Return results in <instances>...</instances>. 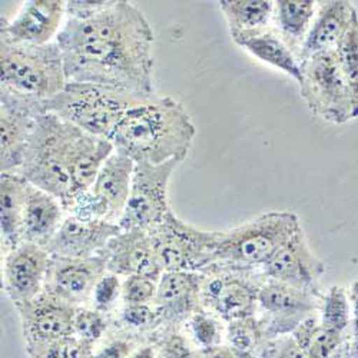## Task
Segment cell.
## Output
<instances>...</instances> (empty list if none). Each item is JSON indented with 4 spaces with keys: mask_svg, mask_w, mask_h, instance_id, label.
<instances>
[{
    "mask_svg": "<svg viewBox=\"0 0 358 358\" xmlns=\"http://www.w3.org/2000/svg\"><path fill=\"white\" fill-rule=\"evenodd\" d=\"M56 43L68 82L113 86L154 96V43L151 23L127 0H72Z\"/></svg>",
    "mask_w": 358,
    "mask_h": 358,
    "instance_id": "obj_1",
    "label": "cell"
},
{
    "mask_svg": "<svg viewBox=\"0 0 358 358\" xmlns=\"http://www.w3.org/2000/svg\"><path fill=\"white\" fill-rule=\"evenodd\" d=\"M221 234L199 229L171 211L149 235L164 273H203L214 264Z\"/></svg>",
    "mask_w": 358,
    "mask_h": 358,
    "instance_id": "obj_8",
    "label": "cell"
},
{
    "mask_svg": "<svg viewBox=\"0 0 358 358\" xmlns=\"http://www.w3.org/2000/svg\"><path fill=\"white\" fill-rule=\"evenodd\" d=\"M322 294L264 278L258 291V311L266 340L294 333L307 317L320 311Z\"/></svg>",
    "mask_w": 358,
    "mask_h": 358,
    "instance_id": "obj_11",
    "label": "cell"
},
{
    "mask_svg": "<svg viewBox=\"0 0 358 358\" xmlns=\"http://www.w3.org/2000/svg\"><path fill=\"white\" fill-rule=\"evenodd\" d=\"M105 273L106 265L101 255L92 258L52 255L45 291L80 307V304L92 300L95 285Z\"/></svg>",
    "mask_w": 358,
    "mask_h": 358,
    "instance_id": "obj_17",
    "label": "cell"
},
{
    "mask_svg": "<svg viewBox=\"0 0 358 358\" xmlns=\"http://www.w3.org/2000/svg\"><path fill=\"white\" fill-rule=\"evenodd\" d=\"M232 41L238 46L244 48L254 57L259 59L261 62L280 69L300 85L303 78L300 57L294 53V50L278 34L266 27L262 31L232 36Z\"/></svg>",
    "mask_w": 358,
    "mask_h": 358,
    "instance_id": "obj_25",
    "label": "cell"
},
{
    "mask_svg": "<svg viewBox=\"0 0 358 358\" xmlns=\"http://www.w3.org/2000/svg\"><path fill=\"white\" fill-rule=\"evenodd\" d=\"M119 298H122L121 277L106 271L95 285L92 294V306L95 310L108 314L116 307Z\"/></svg>",
    "mask_w": 358,
    "mask_h": 358,
    "instance_id": "obj_37",
    "label": "cell"
},
{
    "mask_svg": "<svg viewBox=\"0 0 358 358\" xmlns=\"http://www.w3.org/2000/svg\"><path fill=\"white\" fill-rule=\"evenodd\" d=\"M121 227L109 221H83L73 215H66L61 228L48 244L50 255L69 258L98 257Z\"/></svg>",
    "mask_w": 358,
    "mask_h": 358,
    "instance_id": "obj_21",
    "label": "cell"
},
{
    "mask_svg": "<svg viewBox=\"0 0 358 358\" xmlns=\"http://www.w3.org/2000/svg\"><path fill=\"white\" fill-rule=\"evenodd\" d=\"M350 300L352 308V318L344 358H358V281L352 282L350 288Z\"/></svg>",
    "mask_w": 358,
    "mask_h": 358,
    "instance_id": "obj_41",
    "label": "cell"
},
{
    "mask_svg": "<svg viewBox=\"0 0 358 358\" xmlns=\"http://www.w3.org/2000/svg\"><path fill=\"white\" fill-rule=\"evenodd\" d=\"M334 52L350 87L355 117H358V10Z\"/></svg>",
    "mask_w": 358,
    "mask_h": 358,
    "instance_id": "obj_31",
    "label": "cell"
},
{
    "mask_svg": "<svg viewBox=\"0 0 358 358\" xmlns=\"http://www.w3.org/2000/svg\"><path fill=\"white\" fill-rule=\"evenodd\" d=\"M203 273H164L154 306L161 318V330H181L194 313L201 308Z\"/></svg>",
    "mask_w": 358,
    "mask_h": 358,
    "instance_id": "obj_20",
    "label": "cell"
},
{
    "mask_svg": "<svg viewBox=\"0 0 358 358\" xmlns=\"http://www.w3.org/2000/svg\"><path fill=\"white\" fill-rule=\"evenodd\" d=\"M46 113L45 102L31 101L0 91V141L2 173H19L29 142L41 115Z\"/></svg>",
    "mask_w": 358,
    "mask_h": 358,
    "instance_id": "obj_14",
    "label": "cell"
},
{
    "mask_svg": "<svg viewBox=\"0 0 358 358\" xmlns=\"http://www.w3.org/2000/svg\"><path fill=\"white\" fill-rule=\"evenodd\" d=\"M307 347L294 334L265 340L255 352L257 358H307Z\"/></svg>",
    "mask_w": 358,
    "mask_h": 358,
    "instance_id": "obj_36",
    "label": "cell"
},
{
    "mask_svg": "<svg viewBox=\"0 0 358 358\" xmlns=\"http://www.w3.org/2000/svg\"><path fill=\"white\" fill-rule=\"evenodd\" d=\"M318 2L314 0H278L274 8V17L278 35L300 57L303 43L317 15Z\"/></svg>",
    "mask_w": 358,
    "mask_h": 358,
    "instance_id": "obj_26",
    "label": "cell"
},
{
    "mask_svg": "<svg viewBox=\"0 0 358 358\" xmlns=\"http://www.w3.org/2000/svg\"><path fill=\"white\" fill-rule=\"evenodd\" d=\"M66 20L64 0L23 2L12 20L2 17L0 39L19 45L42 46L56 42Z\"/></svg>",
    "mask_w": 358,
    "mask_h": 358,
    "instance_id": "obj_16",
    "label": "cell"
},
{
    "mask_svg": "<svg viewBox=\"0 0 358 358\" xmlns=\"http://www.w3.org/2000/svg\"><path fill=\"white\" fill-rule=\"evenodd\" d=\"M225 340L235 354H252L266 340L261 318L257 315L231 321L225 328Z\"/></svg>",
    "mask_w": 358,
    "mask_h": 358,
    "instance_id": "obj_30",
    "label": "cell"
},
{
    "mask_svg": "<svg viewBox=\"0 0 358 358\" xmlns=\"http://www.w3.org/2000/svg\"><path fill=\"white\" fill-rule=\"evenodd\" d=\"M15 308L20 318L22 337L29 357L73 336V318L78 307L46 291L35 300Z\"/></svg>",
    "mask_w": 358,
    "mask_h": 358,
    "instance_id": "obj_13",
    "label": "cell"
},
{
    "mask_svg": "<svg viewBox=\"0 0 358 358\" xmlns=\"http://www.w3.org/2000/svg\"><path fill=\"white\" fill-rule=\"evenodd\" d=\"M185 325L192 344L201 352H211L222 347L225 328L221 324V320L210 311L201 307L196 313L191 315Z\"/></svg>",
    "mask_w": 358,
    "mask_h": 358,
    "instance_id": "obj_29",
    "label": "cell"
},
{
    "mask_svg": "<svg viewBox=\"0 0 358 358\" xmlns=\"http://www.w3.org/2000/svg\"><path fill=\"white\" fill-rule=\"evenodd\" d=\"M29 188L31 184L20 173L0 176V231L5 254L22 244V222Z\"/></svg>",
    "mask_w": 358,
    "mask_h": 358,
    "instance_id": "obj_24",
    "label": "cell"
},
{
    "mask_svg": "<svg viewBox=\"0 0 358 358\" xmlns=\"http://www.w3.org/2000/svg\"><path fill=\"white\" fill-rule=\"evenodd\" d=\"M115 324H119L125 334L151 336L149 340H152L162 327L159 314L151 304H124Z\"/></svg>",
    "mask_w": 358,
    "mask_h": 358,
    "instance_id": "obj_32",
    "label": "cell"
},
{
    "mask_svg": "<svg viewBox=\"0 0 358 358\" xmlns=\"http://www.w3.org/2000/svg\"><path fill=\"white\" fill-rule=\"evenodd\" d=\"M203 358H238V357L229 347H220L215 351L205 352Z\"/></svg>",
    "mask_w": 358,
    "mask_h": 358,
    "instance_id": "obj_43",
    "label": "cell"
},
{
    "mask_svg": "<svg viewBox=\"0 0 358 358\" xmlns=\"http://www.w3.org/2000/svg\"><path fill=\"white\" fill-rule=\"evenodd\" d=\"M155 347L157 358H203L201 352L179 330L158 331L151 343Z\"/></svg>",
    "mask_w": 358,
    "mask_h": 358,
    "instance_id": "obj_33",
    "label": "cell"
},
{
    "mask_svg": "<svg viewBox=\"0 0 358 358\" xmlns=\"http://www.w3.org/2000/svg\"><path fill=\"white\" fill-rule=\"evenodd\" d=\"M301 98L325 122L344 125L355 119L350 87L336 52H322L301 61Z\"/></svg>",
    "mask_w": 358,
    "mask_h": 358,
    "instance_id": "obj_7",
    "label": "cell"
},
{
    "mask_svg": "<svg viewBox=\"0 0 358 358\" xmlns=\"http://www.w3.org/2000/svg\"><path fill=\"white\" fill-rule=\"evenodd\" d=\"M2 89L31 101L46 102L68 85L62 52L57 43L19 45L0 39Z\"/></svg>",
    "mask_w": 358,
    "mask_h": 358,
    "instance_id": "obj_6",
    "label": "cell"
},
{
    "mask_svg": "<svg viewBox=\"0 0 358 358\" xmlns=\"http://www.w3.org/2000/svg\"><path fill=\"white\" fill-rule=\"evenodd\" d=\"M109 324L110 321L105 313L95 308L78 307L73 318V336L96 345L105 337Z\"/></svg>",
    "mask_w": 358,
    "mask_h": 358,
    "instance_id": "obj_34",
    "label": "cell"
},
{
    "mask_svg": "<svg viewBox=\"0 0 358 358\" xmlns=\"http://www.w3.org/2000/svg\"><path fill=\"white\" fill-rule=\"evenodd\" d=\"M324 273L325 265L310 248L303 228L259 271L266 280L281 281L311 292H321L318 281Z\"/></svg>",
    "mask_w": 358,
    "mask_h": 358,
    "instance_id": "obj_18",
    "label": "cell"
},
{
    "mask_svg": "<svg viewBox=\"0 0 358 358\" xmlns=\"http://www.w3.org/2000/svg\"><path fill=\"white\" fill-rule=\"evenodd\" d=\"M134 171L135 162L115 151L101 168L92 188L80 196L76 208L79 217L117 224L129 198Z\"/></svg>",
    "mask_w": 358,
    "mask_h": 358,
    "instance_id": "obj_12",
    "label": "cell"
},
{
    "mask_svg": "<svg viewBox=\"0 0 358 358\" xmlns=\"http://www.w3.org/2000/svg\"><path fill=\"white\" fill-rule=\"evenodd\" d=\"M355 13L357 8L352 2H318L317 15L300 52V61L315 53L334 52L347 34Z\"/></svg>",
    "mask_w": 358,
    "mask_h": 358,
    "instance_id": "obj_22",
    "label": "cell"
},
{
    "mask_svg": "<svg viewBox=\"0 0 358 358\" xmlns=\"http://www.w3.org/2000/svg\"><path fill=\"white\" fill-rule=\"evenodd\" d=\"M238 358H257L255 355L252 354H235Z\"/></svg>",
    "mask_w": 358,
    "mask_h": 358,
    "instance_id": "obj_44",
    "label": "cell"
},
{
    "mask_svg": "<svg viewBox=\"0 0 358 358\" xmlns=\"http://www.w3.org/2000/svg\"><path fill=\"white\" fill-rule=\"evenodd\" d=\"M139 344L129 336H119L108 340L99 350H95L94 358H129Z\"/></svg>",
    "mask_w": 358,
    "mask_h": 358,
    "instance_id": "obj_40",
    "label": "cell"
},
{
    "mask_svg": "<svg viewBox=\"0 0 358 358\" xmlns=\"http://www.w3.org/2000/svg\"><path fill=\"white\" fill-rule=\"evenodd\" d=\"M184 161L171 159L155 165L136 162L129 198L117 225L122 231L151 234L172 211L168 202L171 176Z\"/></svg>",
    "mask_w": 358,
    "mask_h": 358,
    "instance_id": "obj_9",
    "label": "cell"
},
{
    "mask_svg": "<svg viewBox=\"0 0 358 358\" xmlns=\"http://www.w3.org/2000/svg\"><path fill=\"white\" fill-rule=\"evenodd\" d=\"M113 152L109 139L87 134L48 112L38 119L19 173L61 201L68 214L75 198L92 188Z\"/></svg>",
    "mask_w": 358,
    "mask_h": 358,
    "instance_id": "obj_2",
    "label": "cell"
},
{
    "mask_svg": "<svg viewBox=\"0 0 358 358\" xmlns=\"http://www.w3.org/2000/svg\"><path fill=\"white\" fill-rule=\"evenodd\" d=\"M145 99L148 98L113 86L68 82L61 94L45 102V110L87 134L109 139L127 112Z\"/></svg>",
    "mask_w": 358,
    "mask_h": 358,
    "instance_id": "obj_5",
    "label": "cell"
},
{
    "mask_svg": "<svg viewBox=\"0 0 358 358\" xmlns=\"http://www.w3.org/2000/svg\"><path fill=\"white\" fill-rule=\"evenodd\" d=\"M65 214L61 201L31 185L22 222V243L46 248L65 221Z\"/></svg>",
    "mask_w": 358,
    "mask_h": 358,
    "instance_id": "obj_23",
    "label": "cell"
},
{
    "mask_svg": "<svg viewBox=\"0 0 358 358\" xmlns=\"http://www.w3.org/2000/svg\"><path fill=\"white\" fill-rule=\"evenodd\" d=\"M129 358H157L155 347H154V344H148V345L139 347Z\"/></svg>",
    "mask_w": 358,
    "mask_h": 358,
    "instance_id": "obj_42",
    "label": "cell"
},
{
    "mask_svg": "<svg viewBox=\"0 0 358 358\" xmlns=\"http://www.w3.org/2000/svg\"><path fill=\"white\" fill-rule=\"evenodd\" d=\"M158 282L145 277H127L122 281L124 304H151L155 301Z\"/></svg>",
    "mask_w": 358,
    "mask_h": 358,
    "instance_id": "obj_39",
    "label": "cell"
},
{
    "mask_svg": "<svg viewBox=\"0 0 358 358\" xmlns=\"http://www.w3.org/2000/svg\"><path fill=\"white\" fill-rule=\"evenodd\" d=\"M271 0H221L220 9L228 23L231 38L266 29L274 17Z\"/></svg>",
    "mask_w": 358,
    "mask_h": 358,
    "instance_id": "obj_27",
    "label": "cell"
},
{
    "mask_svg": "<svg viewBox=\"0 0 358 358\" xmlns=\"http://www.w3.org/2000/svg\"><path fill=\"white\" fill-rule=\"evenodd\" d=\"M99 255L105 261L106 271L119 277H145L159 282L164 274L148 232L121 231Z\"/></svg>",
    "mask_w": 358,
    "mask_h": 358,
    "instance_id": "obj_19",
    "label": "cell"
},
{
    "mask_svg": "<svg viewBox=\"0 0 358 358\" xmlns=\"http://www.w3.org/2000/svg\"><path fill=\"white\" fill-rule=\"evenodd\" d=\"M320 325L327 331L348 334L352 318L350 291L344 287L333 285L322 294L318 311Z\"/></svg>",
    "mask_w": 358,
    "mask_h": 358,
    "instance_id": "obj_28",
    "label": "cell"
},
{
    "mask_svg": "<svg viewBox=\"0 0 358 358\" xmlns=\"http://www.w3.org/2000/svg\"><path fill=\"white\" fill-rule=\"evenodd\" d=\"M95 345L76 336L66 337L31 358H94Z\"/></svg>",
    "mask_w": 358,
    "mask_h": 358,
    "instance_id": "obj_38",
    "label": "cell"
},
{
    "mask_svg": "<svg viewBox=\"0 0 358 358\" xmlns=\"http://www.w3.org/2000/svg\"><path fill=\"white\" fill-rule=\"evenodd\" d=\"M348 334L327 331L320 325L313 336L307 358H344Z\"/></svg>",
    "mask_w": 358,
    "mask_h": 358,
    "instance_id": "obj_35",
    "label": "cell"
},
{
    "mask_svg": "<svg viewBox=\"0 0 358 358\" xmlns=\"http://www.w3.org/2000/svg\"><path fill=\"white\" fill-rule=\"evenodd\" d=\"M301 228L300 218L294 213L271 211L241 227L222 231L210 268L259 273Z\"/></svg>",
    "mask_w": 358,
    "mask_h": 358,
    "instance_id": "obj_4",
    "label": "cell"
},
{
    "mask_svg": "<svg viewBox=\"0 0 358 358\" xmlns=\"http://www.w3.org/2000/svg\"><path fill=\"white\" fill-rule=\"evenodd\" d=\"M196 129L184 105L152 96L132 106L109 141L115 151L136 162L164 164L188 157Z\"/></svg>",
    "mask_w": 358,
    "mask_h": 358,
    "instance_id": "obj_3",
    "label": "cell"
},
{
    "mask_svg": "<svg viewBox=\"0 0 358 358\" xmlns=\"http://www.w3.org/2000/svg\"><path fill=\"white\" fill-rule=\"evenodd\" d=\"M201 291V307L224 322L248 318L258 313L259 273L208 268Z\"/></svg>",
    "mask_w": 358,
    "mask_h": 358,
    "instance_id": "obj_10",
    "label": "cell"
},
{
    "mask_svg": "<svg viewBox=\"0 0 358 358\" xmlns=\"http://www.w3.org/2000/svg\"><path fill=\"white\" fill-rule=\"evenodd\" d=\"M45 247L22 243L5 254L2 288L15 307L35 300L45 291L50 264Z\"/></svg>",
    "mask_w": 358,
    "mask_h": 358,
    "instance_id": "obj_15",
    "label": "cell"
}]
</instances>
